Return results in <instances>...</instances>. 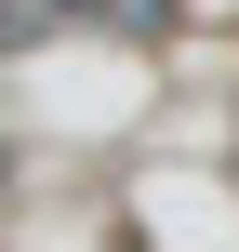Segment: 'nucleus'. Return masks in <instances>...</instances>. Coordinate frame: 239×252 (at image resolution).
<instances>
[{
  "instance_id": "nucleus-1",
  "label": "nucleus",
  "mask_w": 239,
  "mask_h": 252,
  "mask_svg": "<svg viewBox=\"0 0 239 252\" xmlns=\"http://www.w3.org/2000/svg\"><path fill=\"white\" fill-rule=\"evenodd\" d=\"M53 13H93V0H53Z\"/></svg>"
}]
</instances>
